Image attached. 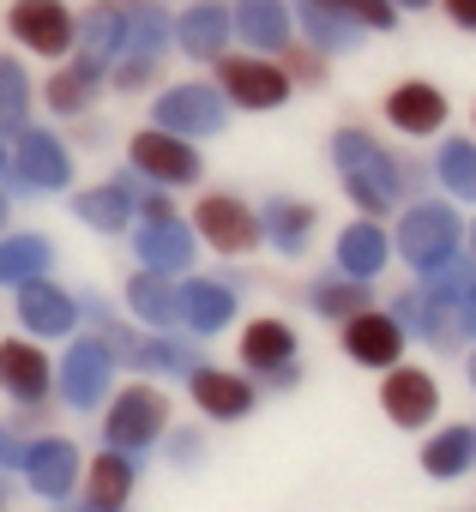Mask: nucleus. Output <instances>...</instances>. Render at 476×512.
I'll list each match as a JSON object with an SVG mask.
<instances>
[{"instance_id": "0eeeda50", "label": "nucleus", "mask_w": 476, "mask_h": 512, "mask_svg": "<svg viewBox=\"0 0 476 512\" xmlns=\"http://www.w3.org/2000/svg\"><path fill=\"white\" fill-rule=\"evenodd\" d=\"M109 380H115V350H109L103 338H79V344L67 350V362H61V392H67V404L97 410V398L109 392Z\"/></svg>"}, {"instance_id": "423d86ee", "label": "nucleus", "mask_w": 476, "mask_h": 512, "mask_svg": "<svg viewBox=\"0 0 476 512\" xmlns=\"http://www.w3.org/2000/svg\"><path fill=\"white\" fill-rule=\"evenodd\" d=\"M193 223H199V235L217 247V253H248L266 229H260V217L235 199V193H211V199H199V211H193Z\"/></svg>"}, {"instance_id": "dca6fc26", "label": "nucleus", "mask_w": 476, "mask_h": 512, "mask_svg": "<svg viewBox=\"0 0 476 512\" xmlns=\"http://www.w3.org/2000/svg\"><path fill=\"white\" fill-rule=\"evenodd\" d=\"M187 380H193V404L205 410V416H217V422H242L248 410H254V386L242 380V374H223V368H187Z\"/></svg>"}, {"instance_id": "49530a36", "label": "nucleus", "mask_w": 476, "mask_h": 512, "mask_svg": "<svg viewBox=\"0 0 476 512\" xmlns=\"http://www.w3.org/2000/svg\"><path fill=\"white\" fill-rule=\"evenodd\" d=\"M392 7H434V0H392Z\"/></svg>"}, {"instance_id": "3c124183", "label": "nucleus", "mask_w": 476, "mask_h": 512, "mask_svg": "<svg viewBox=\"0 0 476 512\" xmlns=\"http://www.w3.org/2000/svg\"><path fill=\"white\" fill-rule=\"evenodd\" d=\"M0 506H7V482H0Z\"/></svg>"}, {"instance_id": "a878e982", "label": "nucleus", "mask_w": 476, "mask_h": 512, "mask_svg": "<svg viewBox=\"0 0 476 512\" xmlns=\"http://www.w3.org/2000/svg\"><path fill=\"white\" fill-rule=\"evenodd\" d=\"M398 320H410L428 344H440V350H452L458 344V308H446V302H434L428 290H416V296H404L398 302Z\"/></svg>"}, {"instance_id": "864d4df0", "label": "nucleus", "mask_w": 476, "mask_h": 512, "mask_svg": "<svg viewBox=\"0 0 476 512\" xmlns=\"http://www.w3.org/2000/svg\"><path fill=\"white\" fill-rule=\"evenodd\" d=\"M0 163H7V145H0Z\"/></svg>"}, {"instance_id": "7c9ffc66", "label": "nucleus", "mask_w": 476, "mask_h": 512, "mask_svg": "<svg viewBox=\"0 0 476 512\" xmlns=\"http://www.w3.org/2000/svg\"><path fill=\"white\" fill-rule=\"evenodd\" d=\"M260 229H266L284 253H302V247H308V235H314V205H302V199H272Z\"/></svg>"}, {"instance_id": "6ab92c4d", "label": "nucleus", "mask_w": 476, "mask_h": 512, "mask_svg": "<svg viewBox=\"0 0 476 512\" xmlns=\"http://www.w3.org/2000/svg\"><path fill=\"white\" fill-rule=\"evenodd\" d=\"M25 482H31L43 500H67L73 482H79V452H73V440H37V446H25Z\"/></svg>"}, {"instance_id": "c03bdc74", "label": "nucleus", "mask_w": 476, "mask_h": 512, "mask_svg": "<svg viewBox=\"0 0 476 512\" xmlns=\"http://www.w3.org/2000/svg\"><path fill=\"white\" fill-rule=\"evenodd\" d=\"M0 464H25V446H19L7 428H0Z\"/></svg>"}, {"instance_id": "8fccbe9b", "label": "nucleus", "mask_w": 476, "mask_h": 512, "mask_svg": "<svg viewBox=\"0 0 476 512\" xmlns=\"http://www.w3.org/2000/svg\"><path fill=\"white\" fill-rule=\"evenodd\" d=\"M470 386H476V356H470Z\"/></svg>"}, {"instance_id": "f03ea898", "label": "nucleus", "mask_w": 476, "mask_h": 512, "mask_svg": "<svg viewBox=\"0 0 476 512\" xmlns=\"http://www.w3.org/2000/svg\"><path fill=\"white\" fill-rule=\"evenodd\" d=\"M163 422H169V398H163L157 386H127V392L109 404L103 434H109V446H121V452H145V446L163 434Z\"/></svg>"}, {"instance_id": "5fc2aeb1", "label": "nucleus", "mask_w": 476, "mask_h": 512, "mask_svg": "<svg viewBox=\"0 0 476 512\" xmlns=\"http://www.w3.org/2000/svg\"><path fill=\"white\" fill-rule=\"evenodd\" d=\"M470 440H476V428H470Z\"/></svg>"}, {"instance_id": "7ed1b4c3", "label": "nucleus", "mask_w": 476, "mask_h": 512, "mask_svg": "<svg viewBox=\"0 0 476 512\" xmlns=\"http://www.w3.org/2000/svg\"><path fill=\"white\" fill-rule=\"evenodd\" d=\"M458 235H464V223H458V211L452 205H410L404 211V223H398V253L410 266H434V260H446V253H458Z\"/></svg>"}, {"instance_id": "cd10ccee", "label": "nucleus", "mask_w": 476, "mask_h": 512, "mask_svg": "<svg viewBox=\"0 0 476 512\" xmlns=\"http://www.w3.org/2000/svg\"><path fill=\"white\" fill-rule=\"evenodd\" d=\"M169 13L163 7H151V0H139V7L127 13V31H121V49L133 55V61H157L163 55V43H169Z\"/></svg>"}, {"instance_id": "ddd939ff", "label": "nucleus", "mask_w": 476, "mask_h": 512, "mask_svg": "<svg viewBox=\"0 0 476 512\" xmlns=\"http://www.w3.org/2000/svg\"><path fill=\"white\" fill-rule=\"evenodd\" d=\"M175 320H181L187 332H199V338L223 332V326L235 320V296H229V284H217V278H187V284L175 290Z\"/></svg>"}, {"instance_id": "37998d69", "label": "nucleus", "mask_w": 476, "mask_h": 512, "mask_svg": "<svg viewBox=\"0 0 476 512\" xmlns=\"http://www.w3.org/2000/svg\"><path fill=\"white\" fill-rule=\"evenodd\" d=\"M458 332H470V338H476V284H470V296L458 302Z\"/></svg>"}, {"instance_id": "e433bc0d", "label": "nucleus", "mask_w": 476, "mask_h": 512, "mask_svg": "<svg viewBox=\"0 0 476 512\" xmlns=\"http://www.w3.org/2000/svg\"><path fill=\"white\" fill-rule=\"evenodd\" d=\"M25 109H31V79H25V67H19V61L0 55V133L25 127Z\"/></svg>"}, {"instance_id": "79ce46f5", "label": "nucleus", "mask_w": 476, "mask_h": 512, "mask_svg": "<svg viewBox=\"0 0 476 512\" xmlns=\"http://www.w3.org/2000/svg\"><path fill=\"white\" fill-rule=\"evenodd\" d=\"M440 7L452 13V25H458V31H476V0H440Z\"/></svg>"}, {"instance_id": "2f4dec72", "label": "nucleus", "mask_w": 476, "mask_h": 512, "mask_svg": "<svg viewBox=\"0 0 476 512\" xmlns=\"http://www.w3.org/2000/svg\"><path fill=\"white\" fill-rule=\"evenodd\" d=\"M127 308H133L139 320H151V326H181V320H175V290H169L163 272H139V278L127 284Z\"/></svg>"}, {"instance_id": "1a4fd4ad", "label": "nucleus", "mask_w": 476, "mask_h": 512, "mask_svg": "<svg viewBox=\"0 0 476 512\" xmlns=\"http://www.w3.org/2000/svg\"><path fill=\"white\" fill-rule=\"evenodd\" d=\"M7 25H13V37H19L25 49H37V55H67V49H73V31H79L61 0H19V7L7 13Z\"/></svg>"}, {"instance_id": "09e8293b", "label": "nucleus", "mask_w": 476, "mask_h": 512, "mask_svg": "<svg viewBox=\"0 0 476 512\" xmlns=\"http://www.w3.org/2000/svg\"><path fill=\"white\" fill-rule=\"evenodd\" d=\"M0 223H7V193H0Z\"/></svg>"}, {"instance_id": "c756f323", "label": "nucleus", "mask_w": 476, "mask_h": 512, "mask_svg": "<svg viewBox=\"0 0 476 512\" xmlns=\"http://www.w3.org/2000/svg\"><path fill=\"white\" fill-rule=\"evenodd\" d=\"M97 67H103V61H91V55H79V61H73L67 73H55V79H49V109H55V115H79V109L91 103V91H97V79H103Z\"/></svg>"}, {"instance_id": "aec40b11", "label": "nucleus", "mask_w": 476, "mask_h": 512, "mask_svg": "<svg viewBox=\"0 0 476 512\" xmlns=\"http://www.w3.org/2000/svg\"><path fill=\"white\" fill-rule=\"evenodd\" d=\"M229 25H235V37H242V43H254V49H266V55L296 43L284 0H235V7H229Z\"/></svg>"}, {"instance_id": "c85d7f7f", "label": "nucleus", "mask_w": 476, "mask_h": 512, "mask_svg": "<svg viewBox=\"0 0 476 512\" xmlns=\"http://www.w3.org/2000/svg\"><path fill=\"white\" fill-rule=\"evenodd\" d=\"M133 458L121 452V446H109V452H97V464H91V506H127V494H133Z\"/></svg>"}, {"instance_id": "393cba45", "label": "nucleus", "mask_w": 476, "mask_h": 512, "mask_svg": "<svg viewBox=\"0 0 476 512\" xmlns=\"http://www.w3.org/2000/svg\"><path fill=\"white\" fill-rule=\"evenodd\" d=\"M49 260H55V247H49L43 235H7V241H0V284L19 290V284L43 278Z\"/></svg>"}, {"instance_id": "f704fd0d", "label": "nucleus", "mask_w": 476, "mask_h": 512, "mask_svg": "<svg viewBox=\"0 0 476 512\" xmlns=\"http://www.w3.org/2000/svg\"><path fill=\"white\" fill-rule=\"evenodd\" d=\"M434 175L446 181V193L476 199V139H446L434 157Z\"/></svg>"}, {"instance_id": "9d476101", "label": "nucleus", "mask_w": 476, "mask_h": 512, "mask_svg": "<svg viewBox=\"0 0 476 512\" xmlns=\"http://www.w3.org/2000/svg\"><path fill=\"white\" fill-rule=\"evenodd\" d=\"M217 79H223L229 103H242V109H278L290 97V73H278L272 61H229V55H217Z\"/></svg>"}, {"instance_id": "c9c22d12", "label": "nucleus", "mask_w": 476, "mask_h": 512, "mask_svg": "<svg viewBox=\"0 0 476 512\" xmlns=\"http://www.w3.org/2000/svg\"><path fill=\"white\" fill-rule=\"evenodd\" d=\"M308 296H314V308H320L326 320H350V314L368 308V284H362V278H320Z\"/></svg>"}, {"instance_id": "39448f33", "label": "nucleus", "mask_w": 476, "mask_h": 512, "mask_svg": "<svg viewBox=\"0 0 476 512\" xmlns=\"http://www.w3.org/2000/svg\"><path fill=\"white\" fill-rule=\"evenodd\" d=\"M157 127L181 133V139H205L223 133V91L217 85H175L157 97Z\"/></svg>"}, {"instance_id": "de8ad7c7", "label": "nucleus", "mask_w": 476, "mask_h": 512, "mask_svg": "<svg viewBox=\"0 0 476 512\" xmlns=\"http://www.w3.org/2000/svg\"><path fill=\"white\" fill-rule=\"evenodd\" d=\"M85 512H121V506H85Z\"/></svg>"}, {"instance_id": "20e7f679", "label": "nucleus", "mask_w": 476, "mask_h": 512, "mask_svg": "<svg viewBox=\"0 0 476 512\" xmlns=\"http://www.w3.org/2000/svg\"><path fill=\"white\" fill-rule=\"evenodd\" d=\"M127 157H133V169H139V175H151V181H163V187H187V181H199V175H205V169H199V151H193L181 133H163V127L133 133Z\"/></svg>"}, {"instance_id": "2eb2a0df", "label": "nucleus", "mask_w": 476, "mask_h": 512, "mask_svg": "<svg viewBox=\"0 0 476 512\" xmlns=\"http://www.w3.org/2000/svg\"><path fill=\"white\" fill-rule=\"evenodd\" d=\"M229 37H235V25H229L223 0H199V7H187L175 19V43L187 49V61H217L229 49Z\"/></svg>"}, {"instance_id": "9b49d317", "label": "nucleus", "mask_w": 476, "mask_h": 512, "mask_svg": "<svg viewBox=\"0 0 476 512\" xmlns=\"http://www.w3.org/2000/svg\"><path fill=\"white\" fill-rule=\"evenodd\" d=\"M139 266L145 272H187L193 266V223H181L175 211H163V217H151V223H139Z\"/></svg>"}, {"instance_id": "4468645a", "label": "nucleus", "mask_w": 476, "mask_h": 512, "mask_svg": "<svg viewBox=\"0 0 476 512\" xmlns=\"http://www.w3.org/2000/svg\"><path fill=\"white\" fill-rule=\"evenodd\" d=\"M386 121L410 139H428L434 127H446V97L428 79H404L398 91H386Z\"/></svg>"}, {"instance_id": "f3484780", "label": "nucleus", "mask_w": 476, "mask_h": 512, "mask_svg": "<svg viewBox=\"0 0 476 512\" xmlns=\"http://www.w3.org/2000/svg\"><path fill=\"white\" fill-rule=\"evenodd\" d=\"M19 175H25V187H37V193H61V187L73 181V157H67V145H61L55 133L31 127V133L19 139Z\"/></svg>"}, {"instance_id": "f257e3e1", "label": "nucleus", "mask_w": 476, "mask_h": 512, "mask_svg": "<svg viewBox=\"0 0 476 512\" xmlns=\"http://www.w3.org/2000/svg\"><path fill=\"white\" fill-rule=\"evenodd\" d=\"M332 157H338V175H344V193L368 211V217H380L392 199H398V163L386 157V145L374 139V133H362V127H344L338 139H332Z\"/></svg>"}, {"instance_id": "4c0bfd02", "label": "nucleus", "mask_w": 476, "mask_h": 512, "mask_svg": "<svg viewBox=\"0 0 476 512\" xmlns=\"http://www.w3.org/2000/svg\"><path fill=\"white\" fill-rule=\"evenodd\" d=\"M121 31H127V19L103 7V13H91V19L73 31V43H85V55H91V61H109V55L121 49Z\"/></svg>"}, {"instance_id": "f8f14e48", "label": "nucleus", "mask_w": 476, "mask_h": 512, "mask_svg": "<svg viewBox=\"0 0 476 512\" xmlns=\"http://www.w3.org/2000/svg\"><path fill=\"white\" fill-rule=\"evenodd\" d=\"M344 350H350L362 368H392V362L404 356V326H398L392 314L362 308V314L344 320Z\"/></svg>"}, {"instance_id": "412c9836", "label": "nucleus", "mask_w": 476, "mask_h": 512, "mask_svg": "<svg viewBox=\"0 0 476 512\" xmlns=\"http://www.w3.org/2000/svg\"><path fill=\"white\" fill-rule=\"evenodd\" d=\"M242 362L272 380H296V332L284 320H254L242 332Z\"/></svg>"}, {"instance_id": "a18cd8bd", "label": "nucleus", "mask_w": 476, "mask_h": 512, "mask_svg": "<svg viewBox=\"0 0 476 512\" xmlns=\"http://www.w3.org/2000/svg\"><path fill=\"white\" fill-rule=\"evenodd\" d=\"M193 458H199V440H193V434H181V440H175V464H193Z\"/></svg>"}, {"instance_id": "bb28decb", "label": "nucleus", "mask_w": 476, "mask_h": 512, "mask_svg": "<svg viewBox=\"0 0 476 512\" xmlns=\"http://www.w3.org/2000/svg\"><path fill=\"white\" fill-rule=\"evenodd\" d=\"M476 464V440H470V428H440L428 446H422V470L434 476V482H452V476H464Z\"/></svg>"}, {"instance_id": "72a5a7b5", "label": "nucleus", "mask_w": 476, "mask_h": 512, "mask_svg": "<svg viewBox=\"0 0 476 512\" xmlns=\"http://www.w3.org/2000/svg\"><path fill=\"white\" fill-rule=\"evenodd\" d=\"M470 284H476V260H458V253L422 266V290H428L434 302H446V308H458V302L470 296Z\"/></svg>"}, {"instance_id": "4be33fe9", "label": "nucleus", "mask_w": 476, "mask_h": 512, "mask_svg": "<svg viewBox=\"0 0 476 512\" xmlns=\"http://www.w3.org/2000/svg\"><path fill=\"white\" fill-rule=\"evenodd\" d=\"M0 386H7L19 404H37L49 398V356L25 338H7L0 344Z\"/></svg>"}, {"instance_id": "ea45409f", "label": "nucleus", "mask_w": 476, "mask_h": 512, "mask_svg": "<svg viewBox=\"0 0 476 512\" xmlns=\"http://www.w3.org/2000/svg\"><path fill=\"white\" fill-rule=\"evenodd\" d=\"M127 356H133L139 368H157V374H169V368H187V356H181L175 344H163V338H139Z\"/></svg>"}, {"instance_id": "473e14b6", "label": "nucleus", "mask_w": 476, "mask_h": 512, "mask_svg": "<svg viewBox=\"0 0 476 512\" xmlns=\"http://www.w3.org/2000/svg\"><path fill=\"white\" fill-rule=\"evenodd\" d=\"M302 25H308V37H314V49H326V55H350L356 43H362V25H350V19H338V13H326L320 0H302Z\"/></svg>"}, {"instance_id": "a19ab883", "label": "nucleus", "mask_w": 476, "mask_h": 512, "mask_svg": "<svg viewBox=\"0 0 476 512\" xmlns=\"http://www.w3.org/2000/svg\"><path fill=\"white\" fill-rule=\"evenodd\" d=\"M145 79H157V61H127V67H121V79H115V85H121V91H139V85H145Z\"/></svg>"}, {"instance_id": "603ef678", "label": "nucleus", "mask_w": 476, "mask_h": 512, "mask_svg": "<svg viewBox=\"0 0 476 512\" xmlns=\"http://www.w3.org/2000/svg\"><path fill=\"white\" fill-rule=\"evenodd\" d=\"M470 253H476V229H470Z\"/></svg>"}, {"instance_id": "a211bd4d", "label": "nucleus", "mask_w": 476, "mask_h": 512, "mask_svg": "<svg viewBox=\"0 0 476 512\" xmlns=\"http://www.w3.org/2000/svg\"><path fill=\"white\" fill-rule=\"evenodd\" d=\"M19 320L37 338H61V332L79 326V302L67 290H55L49 278H31V284H19Z\"/></svg>"}, {"instance_id": "58836bf2", "label": "nucleus", "mask_w": 476, "mask_h": 512, "mask_svg": "<svg viewBox=\"0 0 476 512\" xmlns=\"http://www.w3.org/2000/svg\"><path fill=\"white\" fill-rule=\"evenodd\" d=\"M326 13H338V19H350V25H362V31H392V0H320Z\"/></svg>"}, {"instance_id": "5701e85b", "label": "nucleus", "mask_w": 476, "mask_h": 512, "mask_svg": "<svg viewBox=\"0 0 476 512\" xmlns=\"http://www.w3.org/2000/svg\"><path fill=\"white\" fill-rule=\"evenodd\" d=\"M338 272L344 278H374V272H386V229L380 223H350L344 235H338Z\"/></svg>"}, {"instance_id": "6e6552de", "label": "nucleus", "mask_w": 476, "mask_h": 512, "mask_svg": "<svg viewBox=\"0 0 476 512\" xmlns=\"http://www.w3.org/2000/svg\"><path fill=\"white\" fill-rule=\"evenodd\" d=\"M380 410H386L398 428H428L434 410H440V386H434V374H422V368H398V362H392V374L380 380Z\"/></svg>"}, {"instance_id": "b1692460", "label": "nucleus", "mask_w": 476, "mask_h": 512, "mask_svg": "<svg viewBox=\"0 0 476 512\" xmlns=\"http://www.w3.org/2000/svg\"><path fill=\"white\" fill-rule=\"evenodd\" d=\"M73 211H79V217H85L91 229L115 235V229H127V223H133V187H127V181L91 187V193H79V199H73Z\"/></svg>"}]
</instances>
